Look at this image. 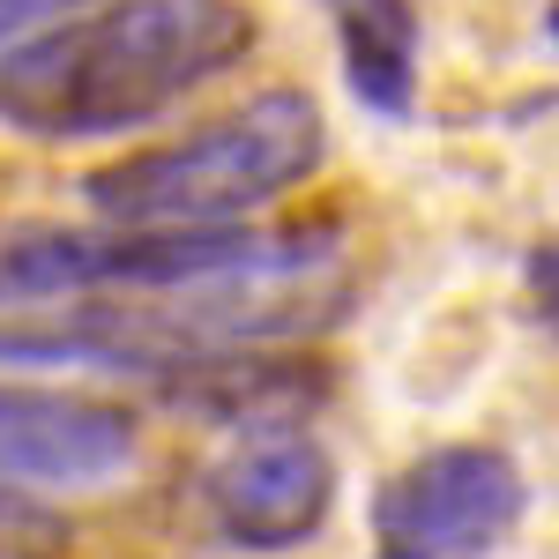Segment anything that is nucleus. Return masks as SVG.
<instances>
[{
    "instance_id": "f257e3e1",
    "label": "nucleus",
    "mask_w": 559,
    "mask_h": 559,
    "mask_svg": "<svg viewBox=\"0 0 559 559\" xmlns=\"http://www.w3.org/2000/svg\"><path fill=\"white\" fill-rule=\"evenodd\" d=\"M247 52V0H112L0 52V120L45 142H105L165 120Z\"/></svg>"
},
{
    "instance_id": "f03ea898",
    "label": "nucleus",
    "mask_w": 559,
    "mask_h": 559,
    "mask_svg": "<svg viewBox=\"0 0 559 559\" xmlns=\"http://www.w3.org/2000/svg\"><path fill=\"white\" fill-rule=\"evenodd\" d=\"M336 313L329 269H231L150 299H90L52 321H0V366H83V373H142L187 381L224 358L276 350L313 336Z\"/></svg>"
},
{
    "instance_id": "7ed1b4c3",
    "label": "nucleus",
    "mask_w": 559,
    "mask_h": 559,
    "mask_svg": "<svg viewBox=\"0 0 559 559\" xmlns=\"http://www.w3.org/2000/svg\"><path fill=\"white\" fill-rule=\"evenodd\" d=\"M321 105L299 90H261L239 112L179 134L165 150H142L128 165L90 179V210L120 231H216L239 216L284 202L321 165Z\"/></svg>"
},
{
    "instance_id": "20e7f679",
    "label": "nucleus",
    "mask_w": 559,
    "mask_h": 559,
    "mask_svg": "<svg viewBox=\"0 0 559 559\" xmlns=\"http://www.w3.org/2000/svg\"><path fill=\"white\" fill-rule=\"evenodd\" d=\"M336 231H120V224H0V306L150 299L231 269H329Z\"/></svg>"
},
{
    "instance_id": "39448f33",
    "label": "nucleus",
    "mask_w": 559,
    "mask_h": 559,
    "mask_svg": "<svg viewBox=\"0 0 559 559\" xmlns=\"http://www.w3.org/2000/svg\"><path fill=\"white\" fill-rule=\"evenodd\" d=\"M522 508H530V485L515 455L485 440H455L388 477L366 508V530H373V559H492Z\"/></svg>"
},
{
    "instance_id": "423d86ee",
    "label": "nucleus",
    "mask_w": 559,
    "mask_h": 559,
    "mask_svg": "<svg viewBox=\"0 0 559 559\" xmlns=\"http://www.w3.org/2000/svg\"><path fill=\"white\" fill-rule=\"evenodd\" d=\"M202 508L216 537L239 552H292L306 537H321V522L336 508V463L321 440L292 426H254L231 455H216L202 477Z\"/></svg>"
},
{
    "instance_id": "0eeeda50",
    "label": "nucleus",
    "mask_w": 559,
    "mask_h": 559,
    "mask_svg": "<svg viewBox=\"0 0 559 559\" xmlns=\"http://www.w3.org/2000/svg\"><path fill=\"white\" fill-rule=\"evenodd\" d=\"M134 471V418L68 388H0V492H97Z\"/></svg>"
},
{
    "instance_id": "6e6552de",
    "label": "nucleus",
    "mask_w": 559,
    "mask_h": 559,
    "mask_svg": "<svg viewBox=\"0 0 559 559\" xmlns=\"http://www.w3.org/2000/svg\"><path fill=\"white\" fill-rule=\"evenodd\" d=\"M344 38V83L373 112H411L418 97V8L411 0H329Z\"/></svg>"
},
{
    "instance_id": "1a4fd4ad",
    "label": "nucleus",
    "mask_w": 559,
    "mask_h": 559,
    "mask_svg": "<svg viewBox=\"0 0 559 559\" xmlns=\"http://www.w3.org/2000/svg\"><path fill=\"white\" fill-rule=\"evenodd\" d=\"M0 559H15V552H0Z\"/></svg>"
}]
</instances>
